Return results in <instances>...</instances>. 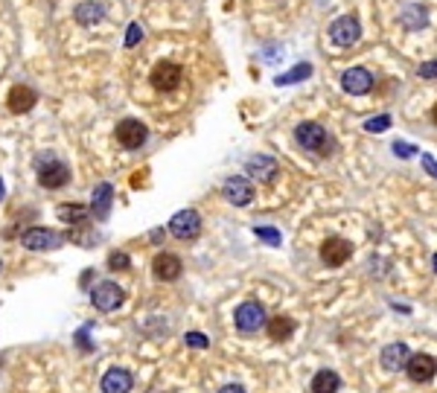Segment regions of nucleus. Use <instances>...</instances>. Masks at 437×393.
Segmentation results:
<instances>
[{
  "label": "nucleus",
  "instance_id": "nucleus-1",
  "mask_svg": "<svg viewBox=\"0 0 437 393\" xmlns=\"http://www.w3.org/2000/svg\"><path fill=\"white\" fill-rule=\"evenodd\" d=\"M295 140L303 146L306 152H315V155H327L332 149L330 134L318 126V122H301V126L295 129Z\"/></svg>",
  "mask_w": 437,
  "mask_h": 393
},
{
  "label": "nucleus",
  "instance_id": "nucleus-2",
  "mask_svg": "<svg viewBox=\"0 0 437 393\" xmlns=\"http://www.w3.org/2000/svg\"><path fill=\"white\" fill-rule=\"evenodd\" d=\"M181 79H184V70H181L175 61H158V64L152 67V76H149L152 88L161 90V93L175 90V88L181 85Z\"/></svg>",
  "mask_w": 437,
  "mask_h": 393
},
{
  "label": "nucleus",
  "instance_id": "nucleus-3",
  "mask_svg": "<svg viewBox=\"0 0 437 393\" xmlns=\"http://www.w3.org/2000/svg\"><path fill=\"white\" fill-rule=\"evenodd\" d=\"M265 321H269V317H265L262 303H257V300H248V303H242V306L236 309V329L245 332V335L262 329Z\"/></svg>",
  "mask_w": 437,
  "mask_h": 393
},
{
  "label": "nucleus",
  "instance_id": "nucleus-4",
  "mask_svg": "<svg viewBox=\"0 0 437 393\" xmlns=\"http://www.w3.org/2000/svg\"><path fill=\"white\" fill-rule=\"evenodd\" d=\"M169 233H173L175 239H196L202 233V216L196 210H181L173 216V222H169Z\"/></svg>",
  "mask_w": 437,
  "mask_h": 393
},
{
  "label": "nucleus",
  "instance_id": "nucleus-5",
  "mask_svg": "<svg viewBox=\"0 0 437 393\" xmlns=\"http://www.w3.org/2000/svg\"><path fill=\"white\" fill-rule=\"evenodd\" d=\"M123 300H126V294H123V288H120L117 283H100L93 291H91V303L100 309V312H114V309H120L123 306Z\"/></svg>",
  "mask_w": 437,
  "mask_h": 393
},
{
  "label": "nucleus",
  "instance_id": "nucleus-6",
  "mask_svg": "<svg viewBox=\"0 0 437 393\" xmlns=\"http://www.w3.org/2000/svg\"><path fill=\"white\" fill-rule=\"evenodd\" d=\"M21 242L27 251H53L62 245V236L50 228H30V230L21 233Z\"/></svg>",
  "mask_w": 437,
  "mask_h": 393
},
{
  "label": "nucleus",
  "instance_id": "nucleus-7",
  "mask_svg": "<svg viewBox=\"0 0 437 393\" xmlns=\"http://www.w3.org/2000/svg\"><path fill=\"white\" fill-rule=\"evenodd\" d=\"M330 38L338 47H353L361 38V23L353 15L338 18V20H332V27H330Z\"/></svg>",
  "mask_w": 437,
  "mask_h": 393
},
{
  "label": "nucleus",
  "instance_id": "nucleus-8",
  "mask_svg": "<svg viewBox=\"0 0 437 393\" xmlns=\"http://www.w3.org/2000/svg\"><path fill=\"white\" fill-rule=\"evenodd\" d=\"M146 137H149V129H146L140 119L129 117L117 126V143L123 146V149H140V146L146 143Z\"/></svg>",
  "mask_w": 437,
  "mask_h": 393
},
{
  "label": "nucleus",
  "instance_id": "nucleus-9",
  "mask_svg": "<svg viewBox=\"0 0 437 393\" xmlns=\"http://www.w3.org/2000/svg\"><path fill=\"white\" fill-rule=\"evenodd\" d=\"M350 254H353V245H350L347 239H342V236H330V239H324V245H321V259H324V265H330V268L344 265V262L350 259Z\"/></svg>",
  "mask_w": 437,
  "mask_h": 393
},
{
  "label": "nucleus",
  "instance_id": "nucleus-10",
  "mask_svg": "<svg viewBox=\"0 0 437 393\" xmlns=\"http://www.w3.org/2000/svg\"><path fill=\"white\" fill-rule=\"evenodd\" d=\"M405 373H408V379H411V382L426 385V382H431V379H434V373H437V358H431V356H426V353L411 356V358H408V364H405Z\"/></svg>",
  "mask_w": 437,
  "mask_h": 393
},
{
  "label": "nucleus",
  "instance_id": "nucleus-11",
  "mask_svg": "<svg viewBox=\"0 0 437 393\" xmlns=\"http://www.w3.org/2000/svg\"><path fill=\"white\" fill-rule=\"evenodd\" d=\"M67 181H70V169L62 160H50L38 169V184L44 189H62L67 187Z\"/></svg>",
  "mask_w": 437,
  "mask_h": 393
},
{
  "label": "nucleus",
  "instance_id": "nucleus-12",
  "mask_svg": "<svg viewBox=\"0 0 437 393\" xmlns=\"http://www.w3.org/2000/svg\"><path fill=\"white\" fill-rule=\"evenodd\" d=\"M181 271H184V265H181V259H178L175 254H166V251H163V254H158L155 262H152V274H155L161 283L178 280Z\"/></svg>",
  "mask_w": 437,
  "mask_h": 393
},
{
  "label": "nucleus",
  "instance_id": "nucleus-13",
  "mask_svg": "<svg viewBox=\"0 0 437 393\" xmlns=\"http://www.w3.org/2000/svg\"><path fill=\"white\" fill-rule=\"evenodd\" d=\"M342 88L350 93V96H361V93H368L373 88V76H371V70H364V67H350L344 70V76H342Z\"/></svg>",
  "mask_w": 437,
  "mask_h": 393
},
{
  "label": "nucleus",
  "instance_id": "nucleus-14",
  "mask_svg": "<svg viewBox=\"0 0 437 393\" xmlns=\"http://www.w3.org/2000/svg\"><path fill=\"white\" fill-rule=\"evenodd\" d=\"M245 169H248V175L257 178L260 184H272V181L277 178V172H280L277 160L269 158V155H257V158H251V160L245 163Z\"/></svg>",
  "mask_w": 437,
  "mask_h": 393
},
{
  "label": "nucleus",
  "instance_id": "nucleus-15",
  "mask_svg": "<svg viewBox=\"0 0 437 393\" xmlns=\"http://www.w3.org/2000/svg\"><path fill=\"white\" fill-rule=\"evenodd\" d=\"M222 192H225V199H228L231 204H236V207H245V204L254 201V187H251V181H245V178H228Z\"/></svg>",
  "mask_w": 437,
  "mask_h": 393
},
{
  "label": "nucleus",
  "instance_id": "nucleus-16",
  "mask_svg": "<svg viewBox=\"0 0 437 393\" xmlns=\"http://www.w3.org/2000/svg\"><path fill=\"white\" fill-rule=\"evenodd\" d=\"M6 102H9V111H12V114H27V111L35 108L38 93H35L33 88H27V85H15V88L9 90V96H6Z\"/></svg>",
  "mask_w": 437,
  "mask_h": 393
},
{
  "label": "nucleus",
  "instance_id": "nucleus-17",
  "mask_svg": "<svg viewBox=\"0 0 437 393\" xmlns=\"http://www.w3.org/2000/svg\"><path fill=\"white\" fill-rule=\"evenodd\" d=\"M408 358H411V353H408L405 344H388V347L382 350V367L388 373L402 370V367L408 364Z\"/></svg>",
  "mask_w": 437,
  "mask_h": 393
},
{
  "label": "nucleus",
  "instance_id": "nucleus-18",
  "mask_svg": "<svg viewBox=\"0 0 437 393\" xmlns=\"http://www.w3.org/2000/svg\"><path fill=\"white\" fill-rule=\"evenodd\" d=\"M132 373L123 370V367H111V370L103 376V393H129L132 390Z\"/></svg>",
  "mask_w": 437,
  "mask_h": 393
},
{
  "label": "nucleus",
  "instance_id": "nucleus-19",
  "mask_svg": "<svg viewBox=\"0 0 437 393\" xmlns=\"http://www.w3.org/2000/svg\"><path fill=\"white\" fill-rule=\"evenodd\" d=\"M111 204H114V187L111 184H100L93 189V199H91V213L96 218H108L111 213Z\"/></svg>",
  "mask_w": 437,
  "mask_h": 393
},
{
  "label": "nucleus",
  "instance_id": "nucleus-20",
  "mask_svg": "<svg viewBox=\"0 0 437 393\" xmlns=\"http://www.w3.org/2000/svg\"><path fill=\"white\" fill-rule=\"evenodd\" d=\"M73 15H76V20L82 23V27H93V23H100L105 18V6L100 4V0H88V4H79Z\"/></svg>",
  "mask_w": 437,
  "mask_h": 393
},
{
  "label": "nucleus",
  "instance_id": "nucleus-21",
  "mask_svg": "<svg viewBox=\"0 0 437 393\" xmlns=\"http://www.w3.org/2000/svg\"><path fill=\"white\" fill-rule=\"evenodd\" d=\"M265 329H269V335L274 341H286V338L295 335V321L286 315H277V317H272V321H265Z\"/></svg>",
  "mask_w": 437,
  "mask_h": 393
},
{
  "label": "nucleus",
  "instance_id": "nucleus-22",
  "mask_svg": "<svg viewBox=\"0 0 437 393\" xmlns=\"http://www.w3.org/2000/svg\"><path fill=\"white\" fill-rule=\"evenodd\" d=\"M338 387H342V379L332 370H321L312 379V393H338Z\"/></svg>",
  "mask_w": 437,
  "mask_h": 393
},
{
  "label": "nucleus",
  "instance_id": "nucleus-23",
  "mask_svg": "<svg viewBox=\"0 0 437 393\" xmlns=\"http://www.w3.org/2000/svg\"><path fill=\"white\" fill-rule=\"evenodd\" d=\"M88 216H91V210L85 204H76V201H73V204H59V218L64 225H82Z\"/></svg>",
  "mask_w": 437,
  "mask_h": 393
},
{
  "label": "nucleus",
  "instance_id": "nucleus-24",
  "mask_svg": "<svg viewBox=\"0 0 437 393\" xmlns=\"http://www.w3.org/2000/svg\"><path fill=\"white\" fill-rule=\"evenodd\" d=\"M312 76V64H295V67H291L289 73H280V76L274 79L277 85H295V82H301V79H309Z\"/></svg>",
  "mask_w": 437,
  "mask_h": 393
},
{
  "label": "nucleus",
  "instance_id": "nucleus-25",
  "mask_svg": "<svg viewBox=\"0 0 437 393\" xmlns=\"http://www.w3.org/2000/svg\"><path fill=\"white\" fill-rule=\"evenodd\" d=\"M402 20L408 23L411 30H417V27H423L426 23V12H423V6H408V12L402 15Z\"/></svg>",
  "mask_w": 437,
  "mask_h": 393
},
{
  "label": "nucleus",
  "instance_id": "nucleus-26",
  "mask_svg": "<svg viewBox=\"0 0 437 393\" xmlns=\"http://www.w3.org/2000/svg\"><path fill=\"white\" fill-rule=\"evenodd\" d=\"M129 265H132V259H129V254H123V251H117V254L108 257V268H111V271H126Z\"/></svg>",
  "mask_w": 437,
  "mask_h": 393
},
{
  "label": "nucleus",
  "instance_id": "nucleus-27",
  "mask_svg": "<svg viewBox=\"0 0 437 393\" xmlns=\"http://www.w3.org/2000/svg\"><path fill=\"white\" fill-rule=\"evenodd\" d=\"M184 344H187V347H196V350H207L210 347V338H204L202 332H187L184 335Z\"/></svg>",
  "mask_w": 437,
  "mask_h": 393
},
{
  "label": "nucleus",
  "instance_id": "nucleus-28",
  "mask_svg": "<svg viewBox=\"0 0 437 393\" xmlns=\"http://www.w3.org/2000/svg\"><path fill=\"white\" fill-rule=\"evenodd\" d=\"M254 233H257V239L269 242V245H280L283 242L280 239V230H274V228H254Z\"/></svg>",
  "mask_w": 437,
  "mask_h": 393
},
{
  "label": "nucleus",
  "instance_id": "nucleus-29",
  "mask_svg": "<svg viewBox=\"0 0 437 393\" xmlns=\"http://www.w3.org/2000/svg\"><path fill=\"white\" fill-rule=\"evenodd\" d=\"M388 126H391V117H388V114H382V117H373V119H368V122H364V129H368V131H385Z\"/></svg>",
  "mask_w": 437,
  "mask_h": 393
},
{
  "label": "nucleus",
  "instance_id": "nucleus-30",
  "mask_svg": "<svg viewBox=\"0 0 437 393\" xmlns=\"http://www.w3.org/2000/svg\"><path fill=\"white\" fill-rule=\"evenodd\" d=\"M143 38V27L140 23H129V33H126V47H137V41Z\"/></svg>",
  "mask_w": 437,
  "mask_h": 393
},
{
  "label": "nucleus",
  "instance_id": "nucleus-31",
  "mask_svg": "<svg viewBox=\"0 0 437 393\" xmlns=\"http://www.w3.org/2000/svg\"><path fill=\"white\" fill-rule=\"evenodd\" d=\"M417 73H420V79H437V61H423Z\"/></svg>",
  "mask_w": 437,
  "mask_h": 393
},
{
  "label": "nucleus",
  "instance_id": "nucleus-32",
  "mask_svg": "<svg viewBox=\"0 0 437 393\" xmlns=\"http://www.w3.org/2000/svg\"><path fill=\"white\" fill-rule=\"evenodd\" d=\"M76 344L82 347V353H91L93 347H91V341H88V327H82L79 332H76Z\"/></svg>",
  "mask_w": 437,
  "mask_h": 393
},
{
  "label": "nucleus",
  "instance_id": "nucleus-33",
  "mask_svg": "<svg viewBox=\"0 0 437 393\" xmlns=\"http://www.w3.org/2000/svg\"><path fill=\"white\" fill-rule=\"evenodd\" d=\"M394 152L400 155V158H411V155H414V146H408V143H394Z\"/></svg>",
  "mask_w": 437,
  "mask_h": 393
},
{
  "label": "nucleus",
  "instance_id": "nucleus-34",
  "mask_svg": "<svg viewBox=\"0 0 437 393\" xmlns=\"http://www.w3.org/2000/svg\"><path fill=\"white\" fill-rule=\"evenodd\" d=\"M423 166H426V169L431 172V175L437 178V163H434V158H431V155H423Z\"/></svg>",
  "mask_w": 437,
  "mask_h": 393
},
{
  "label": "nucleus",
  "instance_id": "nucleus-35",
  "mask_svg": "<svg viewBox=\"0 0 437 393\" xmlns=\"http://www.w3.org/2000/svg\"><path fill=\"white\" fill-rule=\"evenodd\" d=\"M218 393H248V390L242 387V385H225V387L218 390Z\"/></svg>",
  "mask_w": 437,
  "mask_h": 393
},
{
  "label": "nucleus",
  "instance_id": "nucleus-36",
  "mask_svg": "<svg viewBox=\"0 0 437 393\" xmlns=\"http://www.w3.org/2000/svg\"><path fill=\"white\" fill-rule=\"evenodd\" d=\"M431 119H434V126H437V102H434V108H431Z\"/></svg>",
  "mask_w": 437,
  "mask_h": 393
},
{
  "label": "nucleus",
  "instance_id": "nucleus-37",
  "mask_svg": "<svg viewBox=\"0 0 437 393\" xmlns=\"http://www.w3.org/2000/svg\"><path fill=\"white\" fill-rule=\"evenodd\" d=\"M4 195H6V189H4V181H0V201H4Z\"/></svg>",
  "mask_w": 437,
  "mask_h": 393
},
{
  "label": "nucleus",
  "instance_id": "nucleus-38",
  "mask_svg": "<svg viewBox=\"0 0 437 393\" xmlns=\"http://www.w3.org/2000/svg\"><path fill=\"white\" fill-rule=\"evenodd\" d=\"M434 271H437V254H434Z\"/></svg>",
  "mask_w": 437,
  "mask_h": 393
}]
</instances>
